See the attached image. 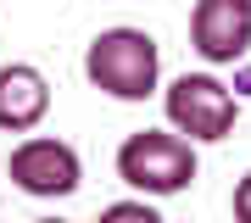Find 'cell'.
Wrapping results in <instances>:
<instances>
[{"label": "cell", "mask_w": 251, "mask_h": 223, "mask_svg": "<svg viewBox=\"0 0 251 223\" xmlns=\"http://www.w3.org/2000/svg\"><path fill=\"white\" fill-rule=\"evenodd\" d=\"M229 206H234V218H240V223H251V173H240V184H234Z\"/></svg>", "instance_id": "8"}, {"label": "cell", "mask_w": 251, "mask_h": 223, "mask_svg": "<svg viewBox=\"0 0 251 223\" xmlns=\"http://www.w3.org/2000/svg\"><path fill=\"white\" fill-rule=\"evenodd\" d=\"M84 78L112 100H151L162 89V45L134 23H112L100 28L84 50Z\"/></svg>", "instance_id": "1"}, {"label": "cell", "mask_w": 251, "mask_h": 223, "mask_svg": "<svg viewBox=\"0 0 251 223\" xmlns=\"http://www.w3.org/2000/svg\"><path fill=\"white\" fill-rule=\"evenodd\" d=\"M6 178L34 201H67L78 196L84 184V156L73 140H56V134H23L6 156Z\"/></svg>", "instance_id": "4"}, {"label": "cell", "mask_w": 251, "mask_h": 223, "mask_svg": "<svg viewBox=\"0 0 251 223\" xmlns=\"http://www.w3.org/2000/svg\"><path fill=\"white\" fill-rule=\"evenodd\" d=\"M190 50L206 67H240L251 56V0H196L190 6Z\"/></svg>", "instance_id": "5"}, {"label": "cell", "mask_w": 251, "mask_h": 223, "mask_svg": "<svg viewBox=\"0 0 251 223\" xmlns=\"http://www.w3.org/2000/svg\"><path fill=\"white\" fill-rule=\"evenodd\" d=\"M201 173V156H196V140L179 128H134L123 145H117V178L140 196H184Z\"/></svg>", "instance_id": "2"}, {"label": "cell", "mask_w": 251, "mask_h": 223, "mask_svg": "<svg viewBox=\"0 0 251 223\" xmlns=\"http://www.w3.org/2000/svg\"><path fill=\"white\" fill-rule=\"evenodd\" d=\"M100 218H106V223H123V218L156 223V196H140V190H134V201H112V206H100Z\"/></svg>", "instance_id": "7"}, {"label": "cell", "mask_w": 251, "mask_h": 223, "mask_svg": "<svg viewBox=\"0 0 251 223\" xmlns=\"http://www.w3.org/2000/svg\"><path fill=\"white\" fill-rule=\"evenodd\" d=\"M45 117H50V78L34 62H6L0 67V128L34 134Z\"/></svg>", "instance_id": "6"}, {"label": "cell", "mask_w": 251, "mask_h": 223, "mask_svg": "<svg viewBox=\"0 0 251 223\" xmlns=\"http://www.w3.org/2000/svg\"><path fill=\"white\" fill-rule=\"evenodd\" d=\"M162 112L196 145H218L240 123V89H229L218 73H179V78L162 89Z\"/></svg>", "instance_id": "3"}]
</instances>
